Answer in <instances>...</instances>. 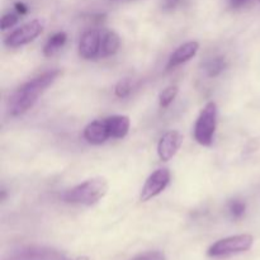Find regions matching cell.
I'll return each instance as SVG.
<instances>
[{
    "instance_id": "8fae6325",
    "label": "cell",
    "mask_w": 260,
    "mask_h": 260,
    "mask_svg": "<svg viewBox=\"0 0 260 260\" xmlns=\"http://www.w3.org/2000/svg\"><path fill=\"white\" fill-rule=\"evenodd\" d=\"M84 139L91 145H102L111 137L106 118L93 121L84 129Z\"/></svg>"
},
{
    "instance_id": "603a6c76",
    "label": "cell",
    "mask_w": 260,
    "mask_h": 260,
    "mask_svg": "<svg viewBox=\"0 0 260 260\" xmlns=\"http://www.w3.org/2000/svg\"><path fill=\"white\" fill-rule=\"evenodd\" d=\"M231 4H233V7H240V5L245 4L248 0H230Z\"/></svg>"
},
{
    "instance_id": "2e32d148",
    "label": "cell",
    "mask_w": 260,
    "mask_h": 260,
    "mask_svg": "<svg viewBox=\"0 0 260 260\" xmlns=\"http://www.w3.org/2000/svg\"><path fill=\"white\" fill-rule=\"evenodd\" d=\"M178 91H179V89H178L177 85H170L168 86V88H165L164 90L160 93V96H159L160 107L164 109L168 108V107L174 102V99L177 98Z\"/></svg>"
},
{
    "instance_id": "cb8c5ba5",
    "label": "cell",
    "mask_w": 260,
    "mask_h": 260,
    "mask_svg": "<svg viewBox=\"0 0 260 260\" xmlns=\"http://www.w3.org/2000/svg\"><path fill=\"white\" fill-rule=\"evenodd\" d=\"M61 260H89L88 258H85V256H81V258H69V256L63 255Z\"/></svg>"
},
{
    "instance_id": "5b68a950",
    "label": "cell",
    "mask_w": 260,
    "mask_h": 260,
    "mask_svg": "<svg viewBox=\"0 0 260 260\" xmlns=\"http://www.w3.org/2000/svg\"><path fill=\"white\" fill-rule=\"evenodd\" d=\"M43 30V23L40 19H33L30 22L25 23L22 27L15 29L14 32L10 33L7 38H5V45L8 47H20L23 45L35 41L38 36L42 33Z\"/></svg>"
},
{
    "instance_id": "7c38bea8",
    "label": "cell",
    "mask_w": 260,
    "mask_h": 260,
    "mask_svg": "<svg viewBox=\"0 0 260 260\" xmlns=\"http://www.w3.org/2000/svg\"><path fill=\"white\" fill-rule=\"evenodd\" d=\"M112 139H123L128 134L131 121L127 116H112L106 118Z\"/></svg>"
},
{
    "instance_id": "9a60e30c",
    "label": "cell",
    "mask_w": 260,
    "mask_h": 260,
    "mask_svg": "<svg viewBox=\"0 0 260 260\" xmlns=\"http://www.w3.org/2000/svg\"><path fill=\"white\" fill-rule=\"evenodd\" d=\"M226 68H228V62H226L225 57H221V56L211 58V60H208L205 65V70L210 78H216V76H218L220 74H222L223 71H225Z\"/></svg>"
},
{
    "instance_id": "ba28073f",
    "label": "cell",
    "mask_w": 260,
    "mask_h": 260,
    "mask_svg": "<svg viewBox=\"0 0 260 260\" xmlns=\"http://www.w3.org/2000/svg\"><path fill=\"white\" fill-rule=\"evenodd\" d=\"M102 37L103 33L99 29H89L81 36L79 42V55L85 60L101 57Z\"/></svg>"
},
{
    "instance_id": "ac0fdd59",
    "label": "cell",
    "mask_w": 260,
    "mask_h": 260,
    "mask_svg": "<svg viewBox=\"0 0 260 260\" xmlns=\"http://www.w3.org/2000/svg\"><path fill=\"white\" fill-rule=\"evenodd\" d=\"M131 91H132V84L128 79H122V80H119L118 83H117L116 89H114L116 95L121 99L128 96L129 94H131Z\"/></svg>"
},
{
    "instance_id": "30bf717a",
    "label": "cell",
    "mask_w": 260,
    "mask_h": 260,
    "mask_svg": "<svg viewBox=\"0 0 260 260\" xmlns=\"http://www.w3.org/2000/svg\"><path fill=\"white\" fill-rule=\"evenodd\" d=\"M198 50H200V43L197 41H190V42L179 46L169 57V61L167 63V70H172V69L189 61L190 58L197 55Z\"/></svg>"
},
{
    "instance_id": "ffe728a7",
    "label": "cell",
    "mask_w": 260,
    "mask_h": 260,
    "mask_svg": "<svg viewBox=\"0 0 260 260\" xmlns=\"http://www.w3.org/2000/svg\"><path fill=\"white\" fill-rule=\"evenodd\" d=\"M131 260H167L164 253L161 251H146V253H142L140 255H136Z\"/></svg>"
},
{
    "instance_id": "44dd1931",
    "label": "cell",
    "mask_w": 260,
    "mask_h": 260,
    "mask_svg": "<svg viewBox=\"0 0 260 260\" xmlns=\"http://www.w3.org/2000/svg\"><path fill=\"white\" fill-rule=\"evenodd\" d=\"M14 7H15V10H17L18 14H20V15L27 14L28 8H27V5L24 4V3H19V2H18V3H15Z\"/></svg>"
},
{
    "instance_id": "3957f363",
    "label": "cell",
    "mask_w": 260,
    "mask_h": 260,
    "mask_svg": "<svg viewBox=\"0 0 260 260\" xmlns=\"http://www.w3.org/2000/svg\"><path fill=\"white\" fill-rule=\"evenodd\" d=\"M217 126V104L208 102L198 116L194 126V140L202 146H210Z\"/></svg>"
},
{
    "instance_id": "4fadbf2b",
    "label": "cell",
    "mask_w": 260,
    "mask_h": 260,
    "mask_svg": "<svg viewBox=\"0 0 260 260\" xmlns=\"http://www.w3.org/2000/svg\"><path fill=\"white\" fill-rule=\"evenodd\" d=\"M121 46V38L113 30H107L103 33L102 37V47H101V57H108L114 55L119 50Z\"/></svg>"
},
{
    "instance_id": "d6986e66",
    "label": "cell",
    "mask_w": 260,
    "mask_h": 260,
    "mask_svg": "<svg viewBox=\"0 0 260 260\" xmlns=\"http://www.w3.org/2000/svg\"><path fill=\"white\" fill-rule=\"evenodd\" d=\"M18 20H19V15L15 14V13H7L2 18V23H0L2 24V29L5 30L8 28L14 27L18 23Z\"/></svg>"
},
{
    "instance_id": "d4e9b609",
    "label": "cell",
    "mask_w": 260,
    "mask_h": 260,
    "mask_svg": "<svg viewBox=\"0 0 260 260\" xmlns=\"http://www.w3.org/2000/svg\"><path fill=\"white\" fill-rule=\"evenodd\" d=\"M259 2H260V0H259Z\"/></svg>"
},
{
    "instance_id": "6da1fadb",
    "label": "cell",
    "mask_w": 260,
    "mask_h": 260,
    "mask_svg": "<svg viewBox=\"0 0 260 260\" xmlns=\"http://www.w3.org/2000/svg\"><path fill=\"white\" fill-rule=\"evenodd\" d=\"M60 70H51L30 79L29 81L23 84L10 95L8 109L12 116H22L29 111L36 103L41 94L50 85L55 83L56 79L60 76Z\"/></svg>"
},
{
    "instance_id": "52a82bcc",
    "label": "cell",
    "mask_w": 260,
    "mask_h": 260,
    "mask_svg": "<svg viewBox=\"0 0 260 260\" xmlns=\"http://www.w3.org/2000/svg\"><path fill=\"white\" fill-rule=\"evenodd\" d=\"M170 182V172L168 169H157L156 172L152 173L147 180L145 182L144 187L141 189L140 200L142 202H147L151 198L159 196L165 188L168 187Z\"/></svg>"
},
{
    "instance_id": "e0dca14e",
    "label": "cell",
    "mask_w": 260,
    "mask_h": 260,
    "mask_svg": "<svg viewBox=\"0 0 260 260\" xmlns=\"http://www.w3.org/2000/svg\"><path fill=\"white\" fill-rule=\"evenodd\" d=\"M246 205L240 200H234L229 203V212L234 220H240L245 215Z\"/></svg>"
},
{
    "instance_id": "9c48e42d",
    "label": "cell",
    "mask_w": 260,
    "mask_h": 260,
    "mask_svg": "<svg viewBox=\"0 0 260 260\" xmlns=\"http://www.w3.org/2000/svg\"><path fill=\"white\" fill-rule=\"evenodd\" d=\"M183 144V135L179 131H168L164 136L160 139L157 145V155L161 161H169L175 156L178 150Z\"/></svg>"
},
{
    "instance_id": "7402d4cb",
    "label": "cell",
    "mask_w": 260,
    "mask_h": 260,
    "mask_svg": "<svg viewBox=\"0 0 260 260\" xmlns=\"http://www.w3.org/2000/svg\"><path fill=\"white\" fill-rule=\"evenodd\" d=\"M180 0H164V7L169 8V9H173V8L177 7V4Z\"/></svg>"
},
{
    "instance_id": "5bb4252c",
    "label": "cell",
    "mask_w": 260,
    "mask_h": 260,
    "mask_svg": "<svg viewBox=\"0 0 260 260\" xmlns=\"http://www.w3.org/2000/svg\"><path fill=\"white\" fill-rule=\"evenodd\" d=\"M66 40H68V36H66L65 32H57L55 35H52L47 40L45 47H43V55L46 57H52V56H55L65 46Z\"/></svg>"
},
{
    "instance_id": "7a4b0ae2",
    "label": "cell",
    "mask_w": 260,
    "mask_h": 260,
    "mask_svg": "<svg viewBox=\"0 0 260 260\" xmlns=\"http://www.w3.org/2000/svg\"><path fill=\"white\" fill-rule=\"evenodd\" d=\"M108 192V182L106 178L96 177L85 180L81 184L66 190L62 200L68 203L91 206L98 203L102 198L106 197Z\"/></svg>"
},
{
    "instance_id": "8992f818",
    "label": "cell",
    "mask_w": 260,
    "mask_h": 260,
    "mask_svg": "<svg viewBox=\"0 0 260 260\" xmlns=\"http://www.w3.org/2000/svg\"><path fill=\"white\" fill-rule=\"evenodd\" d=\"M63 254L45 246H23L13 250L4 260H61Z\"/></svg>"
},
{
    "instance_id": "277c9868",
    "label": "cell",
    "mask_w": 260,
    "mask_h": 260,
    "mask_svg": "<svg viewBox=\"0 0 260 260\" xmlns=\"http://www.w3.org/2000/svg\"><path fill=\"white\" fill-rule=\"evenodd\" d=\"M253 243L254 238L249 234L229 236V238L221 239V240L216 241L213 245H211L207 254L212 258H221V256L244 253L253 246Z\"/></svg>"
}]
</instances>
